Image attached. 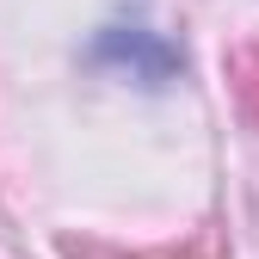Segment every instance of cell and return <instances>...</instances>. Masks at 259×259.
Instances as JSON below:
<instances>
[{
    "mask_svg": "<svg viewBox=\"0 0 259 259\" xmlns=\"http://www.w3.org/2000/svg\"><path fill=\"white\" fill-rule=\"evenodd\" d=\"M229 87H235L241 117L259 130V44H235L229 50Z\"/></svg>",
    "mask_w": 259,
    "mask_h": 259,
    "instance_id": "1",
    "label": "cell"
},
{
    "mask_svg": "<svg viewBox=\"0 0 259 259\" xmlns=\"http://www.w3.org/2000/svg\"><path fill=\"white\" fill-rule=\"evenodd\" d=\"M62 253H68V259H117V253H99V247H80V241H68V247H62ZM136 259H210V247H198V253H136Z\"/></svg>",
    "mask_w": 259,
    "mask_h": 259,
    "instance_id": "2",
    "label": "cell"
}]
</instances>
